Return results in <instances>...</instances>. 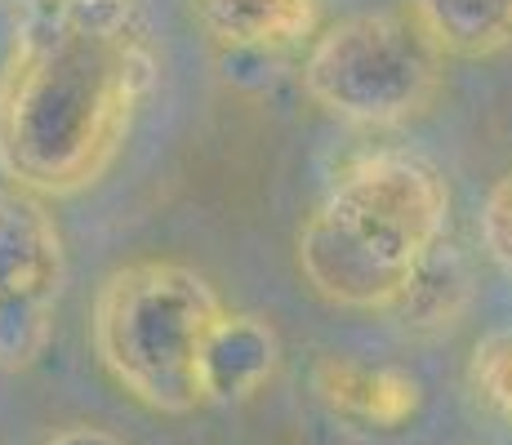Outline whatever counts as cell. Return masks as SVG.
Instances as JSON below:
<instances>
[{"instance_id": "1", "label": "cell", "mask_w": 512, "mask_h": 445, "mask_svg": "<svg viewBox=\"0 0 512 445\" xmlns=\"http://www.w3.org/2000/svg\"><path fill=\"white\" fill-rule=\"evenodd\" d=\"M161 81L143 0H32L0 67V174L76 196L125 152Z\"/></svg>"}, {"instance_id": "2", "label": "cell", "mask_w": 512, "mask_h": 445, "mask_svg": "<svg viewBox=\"0 0 512 445\" xmlns=\"http://www.w3.org/2000/svg\"><path fill=\"white\" fill-rule=\"evenodd\" d=\"M450 232V183L428 156L388 147L352 161L299 227L294 263L334 308L388 312Z\"/></svg>"}, {"instance_id": "3", "label": "cell", "mask_w": 512, "mask_h": 445, "mask_svg": "<svg viewBox=\"0 0 512 445\" xmlns=\"http://www.w3.org/2000/svg\"><path fill=\"white\" fill-rule=\"evenodd\" d=\"M223 299L196 267L134 259L103 276L94 299V352L116 388L156 414H192L201 405L196 361Z\"/></svg>"}, {"instance_id": "4", "label": "cell", "mask_w": 512, "mask_h": 445, "mask_svg": "<svg viewBox=\"0 0 512 445\" xmlns=\"http://www.w3.org/2000/svg\"><path fill=\"white\" fill-rule=\"evenodd\" d=\"M446 54L410 18V9L352 14L312 32L303 89L326 116L361 130L406 125L437 103Z\"/></svg>"}, {"instance_id": "5", "label": "cell", "mask_w": 512, "mask_h": 445, "mask_svg": "<svg viewBox=\"0 0 512 445\" xmlns=\"http://www.w3.org/2000/svg\"><path fill=\"white\" fill-rule=\"evenodd\" d=\"M63 232L45 196L0 187V370H32L63 299Z\"/></svg>"}, {"instance_id": "6", "label": "cell", "mask_w": 512, "mask_h": 445, "mask_svg": "<svg viewBox=\"0 0 512 445\" xmlns=\"http://www.w3.org/2000/svg\"><path fill=\"white\" fill-rule=\"evenodd\" d=\"M281 370V334L272 321L254 312H219L201 343V361H196V388L201 405H236L250 401L272 383Z\"/></svg>"}, {"instance_id": "7", "label": "cell", "mask_w": 512, "mask_h": 445, "mask_svg": "<svg viewBox=\"0 0 512 445\" xmlns=\"http://www.w3.org/2000/svg\"><path fill=\"white\" fill-rule=\"evenodd\" d=\"M312 383H317V397L326 401V410L361 432H397L423 405L415 374L397 370V365L357 361V356H321Z\"/></svg>"}, {"instance_id": "8", "label": "cell", "mask_w": 512, "mask_h": 445, "mask_svg": "<svg viewBox=\"0 0 512 445\" xmlns=\"http://www.w3.org/2000/svg\"><path fill=\"white\" fill-rule=\"evenodd\" d=\"M192 14L214 45L268 54L312 41L321 27V0H192Z\"/></svg>"}, {"instance_id": "9", "label": "cell", "mask_w": 512, "mask_h": 445, "mask_svg": "<svg viewBox=\"0 0 512 445\" xmlns=\"http://www.w3.org/2000/svg\"><path fill=\"white\" fill-rule=\"evenodd\" d=\"M406 9L450 58H495L512 49V0H410Z\"/></svg>"}, {"instance_id": "10", "label": "cell", "mask_w": 512, "mask_h": 445, "mask_svg": "<svg viewBox=\"0 0 512 445\" xmlns=\"http://www.w3.org/2000/svg\"><path fill=\"white\" fill-rule=\"evenodd\" d=\"M468 294H472L468 263L455 254V245L441 241L406 281V290L388 303V312L406 330H441V325L459 321V312L468 308Z\"/></svg>"}, {"instance_id": "11", "label": "cell", "mask_w": 512, "mask_h": 445, "mask_svg": "<svg viewBox=\"0 0 512 445\" xmlns=\"http://www.w3.org/2000/svg\"><path fill=\"white\" fill-rule=\"evenodd\" d=\"M472 383L477 392L495 405L499 414L512 419V334H490L472 352Z\"/></svg>"}, {"instance_id": "12", "label": "cell", "mask_w": 512, "mask_h": 445, "mask_svg": "<svg viewBox=\"0 0 512 445\" xmlns=\"http://www.w3.org/2000/svg\"><path fill=\"white\" fill-rule=\"evenodd\" d=\"M481 236H486V250L512 272V174L490 187L486 210H481Z\"/></svg>"}, {"instance_id": "13", "label": "cell", "mask_w": 512, "mask_h": 445, "mask_svg": "<svg viewBox=\"0 0 512 445\" xmlns=\"http://www.w3.org/2000/svg\"><path fill=\"white\" fill-rule=\"evenodd\" d=\"M45 445H125V441L112 437L107 428H94V423H72V428L54 432Z\"/></svg>"}]
</instances>
